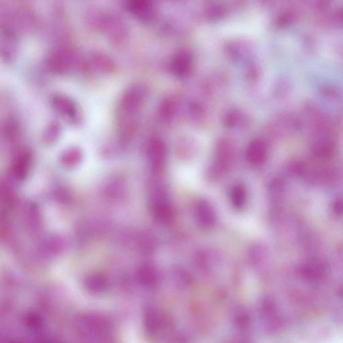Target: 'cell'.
Here are the masks:
<instances>
[{"mask_svg": "<svg viewBox=\"0 0 343 343\" xmlns=\"http://www.w3.org/2000/svg\"><path fill=\"white\" fill-rule=\"evenodd\" d=\"M144 92L142 87L133 86L122 95L118 104V136L122 145L128 144L136 129V116L142 105Z\"/></svg>", "mask_w": 343, "mask_h": 343, "instance_id": "obj_1", "label": "cell"}, {"mask_svg": "<svg viewBox=\"0 0 343 343\" xmlns=\"http://www.w3.org/2000/svg\"><path fill=\"white\" fill-rule=\"evenodd\" d=\"M51 104L55 112L72 123L79 121V108L75 102L65 95L55 94L51 98Z\"/></svg>", "mask_w": 343, "mask_h": 343, "instance_id": "obj_2", "label": "cell"}, {"mask_svg": "<svg viewBox=\"0 0 343 343\" xmlns=\"http://www.w3.org/2000/svg\"><path fill=\"white\" fill-rule=\"evenodd\" d=\"M32 154L28 148H22L17 152L11 163V174L18 180L27 177L31 169Z\"/></svg>", "mask_w": 343, "mask_h": 343, "instance_id": "obj_3", "label": "cell"}, {"mask_svg": "<svg viewBox=\"0 0 343 343\" xmlns=\"http://www.w3.org/2000/svg\"><path fill=\"white\" fill-rule=\"evenodd\" d=\"M83 159V153L79 148H70L62 153L60 157V163L64 167L72 169L79 165Z\"/></svg>", "mask_w": 343, "mask_h": 343, "instance_id": "obj_4", "label": "cell"}, {"mask_svg": "<svg viewBox=\"0 0 343 343\" xmlns=\"http://www.w3.org/2000/svg\"><path fill=\"white\" fill-rule=\"evenodd\" d=\"M61 128L60 125L56 122H53L46 128L43 135V140L48 144H54L60 136Z\"/></svg>", "mask_w": 343, "mask_h": 343, "instance_id": "obj_5", "label": "cell"}]
</instances>
